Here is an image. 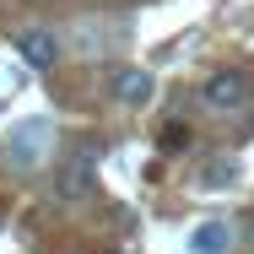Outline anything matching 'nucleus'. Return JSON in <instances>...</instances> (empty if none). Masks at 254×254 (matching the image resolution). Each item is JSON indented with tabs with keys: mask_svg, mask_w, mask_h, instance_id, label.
Instances as JSON below:
<instances>
[{
	"mask_svg": "<svg viewBox=\"0 0 254 254\" xmlns=\"http://www.w3.org/2000/svg\"><path fill=\"white\" fill-rule=\"evenodd\" d=\"M249 70L244 65H216L211 76L200 81V103L211 108V114H233V108H244L249 103Z\"/></svg>",
	"mask_w": 254,
	"mask_h": 254,
	"instance_id": "1",
	"label": "nucleus"
},
{
	"mask_svg": "<svg viewBox=\"0 0 254 254\" xmlns=\"http://www.w3.org/2000/svg\"><path fill=\"white\" fill-rule=\"evenodd\" d=\"M54 195L65 205H81L98 195V162L92 152H70L65 162H54Z\"/></svg>",
	"mask_w": 254,
	"mask_h": 254,
	"instance_id": "2",
	"label": "nucleus"
},
{
	"mask_svg": "<svg viewBox=\"0 0 254 254\" xmlns=\"http://www.w3.org/2000/svg\"><path fill=\"white\" fill-rule=\"evenodd\" d=\"M44 152H54V125L49 119H22L16 130H11V162L27 173V168H38Z\"/></svg>",
	"mask_w": 254,
	"mask_h": 254,
	"instance_id": "3",
	"label": "nucleus"
},
{
	"mask_svg": "<svg viewBox=\"0 0 254 254\" xmlns=\"http://www.w3.org/2000/svg\"><path fill=\"white\" fill-rule=\"evenodd\" d=\"M157 92V76L146 65H119L114 76H108V98L119 103V108H146Z\"/></svg>",
	"mask_w": 254,
	"mask_h": 254,
	"instance_id": "4",
	"label": "nucleus"
},
{
	"mask_svg": "<svg viewBox=\"0 0 254 254\" xmlns=\"http://www.w3.org/2000/svg\"><path fill=\"white\" fill-rule=\"evenodd\" d=\"M16 54H22V65H33V70H54L60 44H54L49 27H22V33H16Z\"/></svg>",
	"mask_w": 254,
	"mask_h": 254,
	"instance_id": "5",
	"label": "nucleus"
},
{
	"mask_svg": "<svg viewBox=\"0 0 254 254\" xmlns=\"http://www.w3.org/2000/svg\"><path fill=\"white\" fill-rule=\"evenodd\" d=\"M227 244H233V227H227V222H216V216L200 222V227H195V238H190V249H195V254H227Z\"/></svg>",
	"mask_w": 254,
	"mask_h": 254,
	"instance_id": "6",
	"label": "nucleus"
},
{
	"mask_svg": "<svg viewBox=\"0 0 254 254\" xmlns=\"http://www.w3.org/2000/svg\"><path fill=\"white\" fill-rule=\"evenodd\" d=\"M190 141H195V130L184 125V119H168L162 130H157V152H168V157H179V152H190Z\"/></svg>",
	"mask_w": 254,
	"mask_h": 254,
	"instance_id": "7",
	"label": "nucleus"
},
{
	"mask_svg": "<svg viewBox=\"0 0 254 254\" xmlns=\"http://www.w3.org/2000/svg\"><path fill=\"white\" fill-rule=\"evenodd\" d=\"M233 179H238V162H227V157L205 168V184H233Z\"/></svg>",
	"mask_w": 254,
	"mask_h": 254,
	"instance_id": "8",
	"label": "nucleus"
},
{
	"mask_svg": "<svg viewBox=\"0 0 254 254\" xmlns=\"http://www.w3.org/2000/svg\"><path fill=\"white\" fill-rule=\"evenodd\" d=\"M249 238H254V211H249Z\"/></svg>",
	"mask_w": 254,
	"mask_h": 254,
	"instance_id": "9",
	"label": "nucleus"
},
{
	"mask_svg": "<svg viewBox=\"0 0 254 254\" xmlns=\"http://www.w3.org/2000/svg\"><path fill=\"white\" fill-rule=\"evenodd\" d=\"M108 254H119V249H108Z\"/></svg>",
	"mask_w": 254,
	"mask_h": 254,
	"instance_id": "10",
	"label": "nucleus"
}]
</instances>
